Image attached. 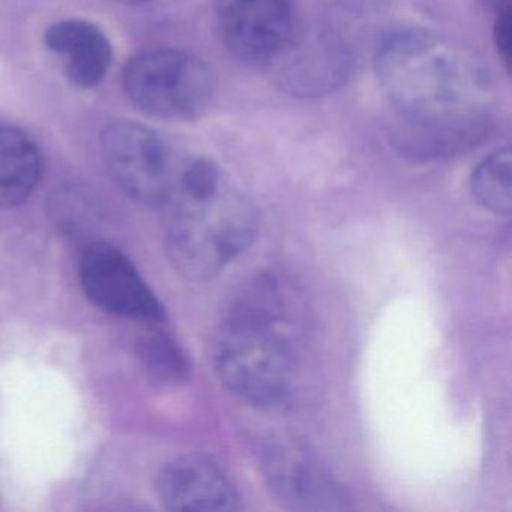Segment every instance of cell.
I'll return each mask as SVG.
<instances>
[{
    "label": "cell",
    "instance_id": "cell-19",
    "mask_svg": "<svg viewBox=\"0 0 512 512\" xmlns=\"http://www.w3.org/2000/svg\"><path fill=\"white\" fill-rule=\"evenodd\" d=\"M119 2H124V4L139 5L145 4V2H149V0H119Z\"/></svg>",
    "mask_w": 512,
    "mask_h": 512
},
{
    "label": "cell",
    "instance_id": "cell-8",
    "mask_svg": "<svg viewBox=\"0 0 512 512\" xmlns=\"http://www.w3.org/2000/svg\"><path fill=\"white\" fill-rule=\"evenodd\" d=\"M83 292L95 307L145 323L163 322L166 311L136 266L118 248L92 242L79 266Z\"/></svg>",
    "mask_w": 512,
    "mask_h": 512
},
{
    "label": "cell",
    "instance_id": "cell-18",
    "mask_svg": "<svg viewBox=\"0 0 512 512\" xmlns=\"http://www.w3.org/2000/svg\"><path fill=\"white\" fill-rule=\"evenodd\" d=\"M512 0H479V4L487 10L493 11L494 14L499 11L508 10L511 8Z\"/></svg>",
    "mask_w": 512,
    "mask_h": 512
},
{
    "label": "cell",
    "instance_id": "cell-6",
    "mask_svg": "<svg viewBox=\"0 0 512 512\" xmlns=\"http://www.w3.org/2000/svg\"><path fill=\"white\" fill-rule=\"evenodd\" d=\"M100 151L110 178L130 199L163 206L175 190L169 152L151 128L131 121L107 125Z\"/></svg>",
    "mask_w": 512,
    "mask_h": 512
},
{
    "label": "cell",
    "instance_id": "cell-1",
    "mask_svg": "<svg viewBox=\"0 0 512 512\" xmlns=\"http://www.w3.org/2000/svg\"><path fill=\"white\" fill-rule=\"evenodd\" d=\"M307 310L292 281L262 272L239 289L218 329L215 371L233 395L260 410H286L296 394Z\"/></svg>",
    "mask_w": 512,
    "mask_h": 512
},
{
    "label": "cell",
    "instance_id": "cell-2",
    "mask_svg": "<svg viewBox=\"0 0 512 512\" xmlns=\"http://www.w3.org/2000/svg\"><path fill=\"white\" fill-rule=\"evenodd\" d=\"M374 70L397 115L491 113L494 82L484 59L466 44L406 29L380 40Z\"/></svg>",
    "mask_w": 512,
    "mask_h": 512
},
{
    "label": "cell",
    "instance_id": "cell-9",
    "mask_svg": "<svg viewBox=\"0 0 512 512\" xmlns=\"http://www.w3.org/2000/svg\"><path fill=\"white\" fill-rule=\"evenodd\" d=\"M215 20L230 55L265 67L296 31L293 0H215Z\"/></svg>",
    "mask_w": 512,
    "mask_h": 512
},
{
    "label": "cell",
    "instance_id": "cell-3",
    "mask_svg": "<svg viewBox=\"0 0 512 512\" xmlns=\"http://www.w3.org/2000/svg\"><path fill=\"white\" fill-rule=\"evenodd\" d=\"M163 208L169 262L181 277L194 283L217 277L253 244L259 230L253 203L224 185L206 197L173 190Z\"/></svg>",
    "mask_w": 512,
    "mask_h": 512
},
{
    "label": "cell",
    "instance_id": "cell-5",
    "mask_svg": "<svg viewBox=\"0 0 512 512\" xmlns=\"http://www.w3.org/2000/svg\"><path fill=\"white\" fill-rule=\"evenodd\" d=\"M265 68L283 94L299 100L322 98L343 88L352 76V47L328 26L296 29Z\"/></svg>",
    "mask_w": 512,
    "mask_h": 512
},
{
    "label": "cell",
    "instance_id": "cell-10",
    "mask_svg": "<svg viewBox=\"0 0 512 512\" xmlns=\"http://www.w3.org/2000/svg\"><path fill=\"white\" fill-rule=\"evenodd\" d=\"M491 113L448 116L395 115L389 124L392 149L412 163H439L475 151L493 133Z\"/></svg>",
    "mask_w": 512,
    "mask_h": 512
},
{
    "label": "cell",
    "instance_id": "cell-15",
    "mask_svg": "<svg viewBox=\"0 0 512 512\" xmlns=\"http://www.w3.org/2000/svg\"><path fill=\"white\" fill-rule=\"evenodd\" d=\"M160 323H146L148 328L137 340L139 359L154 379L167 385L184 382L190 373L187 355Z\"/></svg>",
    "mask_w": 512,
    "mask_h": 512
},
{
    "label": "cell",
    "instance_id": "cell-11",
    "mask_svg": "<svg viewBox=\"0 0 512 512\" xmlns=\"http://www.w3.org/2000/svg\"><path fill=\"white\" fill-rule=\"evenodd\" d=\"M157 496L167 511H242V497L229 476L205 455L187 454L158 473Z\"/></svg>",
    "mask_w": 512,
    "mask_h": 512
},
{
    "label": "cell",
    "instance_id": "cell-16",
    "mask_svg": "<svg viewBox=\"0 0 512 512\" xmlns=\"http://www.w3.org/2000/svg\"><path fill=\"white\" fill-rule=\"evenodd\" d=\"M223 187L220 167L209 158H196L182 170L176 179L175 190L193 197H206Z\"/></svg>",
    "mask_w": 512,
    "mask_h": 512
},
{
    "label": "cell",
    "instance_id": "cell-12",
    "mask_svg": "<svg viewBox=\"0 0 512 512\" xmlns=\"http://www.w3.org/2000/svg\"><path fill=\"white\" fill-rule=\"evenodd\" d=\"M44 43L52 52L68 56L67 77L79 89L100 85L112 64L109 38L88 20L65 19L53 23L44 35Z\"/></svg>",
    "mask_w": 512,
    "mask_h": 512
},
{
    "label": "cell",
    "instance_id": "cell-14",
    "mask_svg": "<svg viewBox=\"0 0 512 512\" xmlns=\"http://www.w3.org/2000/svg\"><path fill=\"white\" fill-rule=\"evenodd\" d=\"M473 199L491 214L511 215L512 154L511 148L497 149L485 157L470 176Z\"/></svg>",
    "mask_w": 512,
    "mask_h": 512
},
{
    "label": "cell",
    "instance_id": "cell-17",
    "mask_svg": "<svg viewBox=\"0 0 512 512\" xmlns=\"http://www.w3.org/2000/svg\"><path fill=\"white\" fill-rule=\"evenodd\" d=\"M511 8L499 11L494 17L493 41L502 61L505 62L506 70L511 71L512 58V22Z\"/></svg>",
    "mask_w": 512,
    "mask_h": 512
},
{
    "label": "cell",
    "instance_id": "cell-13",
    "mask_svg": "<svg viewBox=\"0 0 512 512\" xmlns=\"http://www.w3.org/2000/svg\"><path fill=\"white\" fill-rule=\"evenodd\" d=\"M43 176V157L34 140L0 125V208L28 202Z\"/></svg>",
    "mask_w": 512,
    "mask_h": 512
},
{
    "label": "cell",
    "instance_id": "cell-4",
    "mask_svg": "<svg viewBox=\"0 0 512 512\" xmlns=\"http://www.w3.org/2000/svg\"><path fill=\"white\" fill-rule=\"evenodd\" d=\"M131 103L152 118L191 122L202 118L215 95V76L199 56L155 49L134 56L122 74Z\"/></svg>",
    "mask_w": 512,
    "mask_h": 512
},
{
    "label": "cell",
    "instance_id": "cell-7",
    "mask_svg": "<svg viewBox=\"0 0 512 512\" xmlns=\"http://www.w3.org/2000/svg\"><path fill=\"white\" fill-rule=\"evenodd\" d=\"M262 472L275 499L292 511L335 512L352 509L349 490L293 440H275L262 455Z\"/></svg>",
    "mask_w": 512,
    "mask_h": 512
}]
</instances>
